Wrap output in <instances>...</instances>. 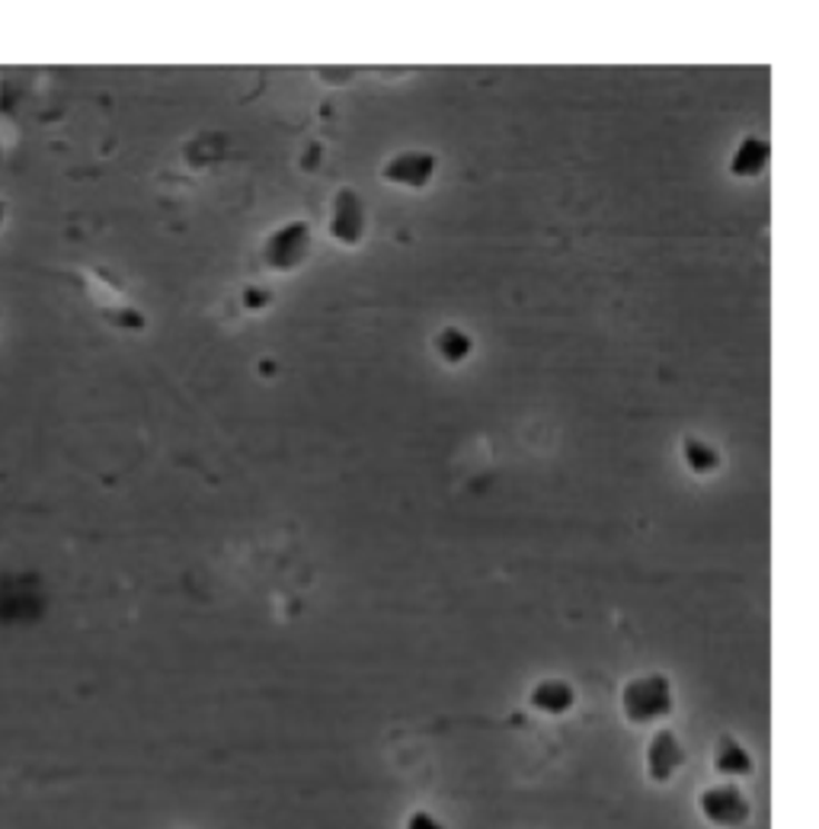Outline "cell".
Returning a JSON list of instances; mask_svg holds the SVG:
<instances>
[{
  "label": "cell",
  "mask_w": 819,
  "mask_h": 829,
  "mask_svg": "<svg viewBox=\"0 0 819 829\" xmlns=\"http://www.w3.org/2000/svg\"><path fill=\"white\" fill-rule=\"evenodd\" d=\"M621 714L628 718V724H660L672 714V682L663 673L628 679L621 689Z\"/></svg>",
  "instance_id": "6da1fadb"
},
{
  "label": "cell",
  "mask_w": 819,
  "mask_h": 829,
  "mask_svg": "<svg viewBox=\"0 0 819 829\" xmlns=\"http://www.w3.org/2000/svg\"><path fill=\"white\" fill-rule=\"evenodd\" d=\"M698 813L711 823V827H723L733 829L742 827L752 813L749 807V798L742 795V788L723 781V784H708L701 795H698Z\"/></svg>",
  "instance_id": "7a4b0ae2"
},
{
  "label": "cell",
  "mask_w": 819,
  "mask_h": 829,
  "mask_svg": "<svg viewBox=\"0 0 819 829\" xmlns=\"http://www.w3.org/2000/svg\"><path fill=\"white\" fill-rule=\"evenodd\" d=\"M42 593L36 576L7 573L0 576V624H23L42 615Z\"/></svg>",
  "instance_id": "3957f363"
},
{
  "label": "cell",
  "mask_w": 819,
  "mask_h": 829,
  "mask_svg": "<svg viewBox=\"0 0 819 829\" xmlns=\"http://www.w3.org/2000/svg\"><path fill=\"white\" fill-rule=\"evenodd\" d=\"M310 254V228L305 221H292L279 231L269 234L266 247H263V259L273 266V269H295L302 266Z\"/></svg>",
  "instance_id": "277c9868"
},
{
  "label": "cell",
  "mask_w": 819,
  "mask_h": 829,
  "mask_svg": "<svg viewBox=\"0 0 819 829\" xmlns=\"http://www.w3.org/2000/svg\"><path fill=\"white\" fill-rule=\"evenodd\" d=\"M685 762V750L679 743V737L669 730V727H660L653 730L650 743H647V752H643V769H647V778L653 784H669L675 772L682 769Z\"/></svg>",
  "instance_id": "5b68a950"
},
{
  "label": "cell",
  "mask_w": 819,
  "mask_h": 829,
  "mask_svg": "<svg viewBox=\"0 0 819 829\" xmlns=\"http://www.w3.org/2000/svg\"><path fill=\"white\" fill-rule=\"evenodd\" d=\"M330 234L339 244H346V247H356L358 240H362V234H365V208H362V199H358L353 189H346V186L333 196Z\"/></svg>",
  "instance_id": "8992f818"
},
{
  "label": "cell",
  "mask_w": 819,
  "mask_h": 829,
  "mask_svg": "<svg viewBox=\"0 0 819 829\" xmlns=\"http://www.w3.org/2000/svg\"><path fill=\"white\" fill-rule=\"evenodd\" d=\"M384 180L401 182V186H410V189H420L435 177V157L426 155V151H401L394 155L382 170Z\"/></svg>",
  "instance_id": "52a82bcc"
},
{
  "label": "cell",
  "mask_w": 819,
  "mask_h": 829,
  "mask_svg": "<svg viewBox=\"0 0 819 829\" xmlns=\"http://www.w3.org/2000/svg\"><path fill=\"white\" fill-rule=\"evenodd\" d=\"M529 704L535 708L537 714L561 718L576 704V689L570 682H563V679H541L535 689L529 692Z\"/></svg>",
  "instance_id": "ba28073f"
},
{
  "label": "cell",
  "mask_w": 819,
  "mask_h": 829,
  "mask_svg": "<svg viewBox=\"0 0 819 829\" xmlns=\"http://www.w3.org/2000/svg\"><path fill=\"white\" fill-rule=\"evenodd\" d=\"M714 769L727 778H746L752 776L756 762H752V752L746 750L740 740L720 737L714 747Z\"/></svg>",
  "instance_id": "9c48e42d"
},
{
  "label": "cell",
  "mask_w": 819,
  "mask_h": 829,
  "mask_svg": "<svg viewBox=\"0 0 819 829\" xmlns=\"http://www.w3.org/2000/svg\"><path fill=\"white\" fill-rule=\"evenodd\" d=\"M766 160H768L766 141H762V138H746L740 148H737V155H733L730 170H733L737 177H756V174H762Z\"/></svg>",
  "instance_id": "30bf717a"
},
{
  "label": "cell",
  "mask_w": 819,
  "mask_h": 829,
  "mask_svg": "<svg viewBox=\"0 0 819 829\" xmlns=\"http://www.w3.org/2000/svg\"><path fill=\"white\" fill-rule=\"evenodd\" d=\"M435 349H438V356H442L445 363H464V359L471 356V337L461 334L458 327H445V330H438V337H435Z\"/></svg>",
  "instance_id": "8fae6325"
},
{
  "label": "cell",
  "mask_w": 819,
  "mask_h": 829,
  "mask_svg": "<svg viewBox=\"0 0 819 829\" xmlns=\"http://www.w3.org/2000/svg\"><path fill=\"white\" fill-rule=\"evenodd\" d=\"M685 462H689L691 471H698V474H708V471H714V467L720 465L714 448L698 440L685 442Z\"/></svg>",
  "instance_id": "7c38bea8"
},
{
  "label": "cell",
  "mask_w": 819,
  "mask_h": 829,
  "mask_svg": "<svg viewBox=\"0 0 819 829\" xmlns=\"http://www.w3.org/2000/svg\"><path fill=\"white\" fill-rule=\"evenodd\" d=\"M404 829H448L435 813H430V810H413L407 817V823H404Z\"/></svg>",
  "instance_id": "4fadbf2b"
},
{
  "label": "cell",
  "mask_w": 819,
  "mask_h": 829,
  "mask_svg": "<svg viewBox=\"0 0 819 829\" xmlns=\"http://www.w3.org/2000/svg\"><path fill=\"white\" fill-rule=\"evenodd\" d=\"M3 225H7V203L0 199V231H3Z\"/></svg>",
  "instance_id": "5bb4252c"
}]
</instances>
